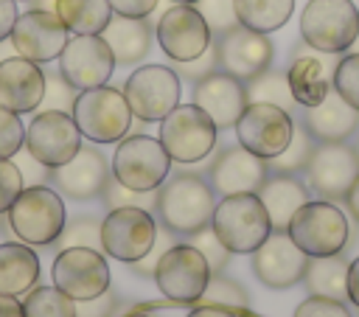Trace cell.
I'll return each instance as SVG.
<instances>
[{"label": "cell", "mask_w": 359, "mask_h": 317, "mask_svg": "<svg viewBox=\"0 0 359 317\" xmlns=\"http://www.w3.org/2000/svg\"><path fill=\"white\" fill-rule=\"evenodd\" d=\"M348 255L345 250L337 255H317L309 258V267L303 272V286L309 289V295H323V297H334V300H345L348 303Z\"/></svg>", "instance_id": "f546056e"}, {"label": "cell", "mask_w": 359, "mask_h": 317, "mask_svg": "<svg viewBox=\"0 0 359 317\" xmlns=\"http://www.w3.org/2000/svg\"><path fill=\"white\" fill-rule=\"evenodd\" d=\"M73 121L90 143H115L132 126V109L123 98V90L109 84L81 90L73 104Z\"/></svg>", "instance_id": "5b68a950"}, {"label": "cell", "mask_w": 359, "mask_h": 317, "mask_svg": "<svg viewBox=\"0 0 359 317\" xmlns=\"http://www.w3.org/2000/svg\"><path fill=\"white\" fill-rule=\"evenodd\" d=\"M196 11L205 17L210 34H222L233 25H238L236 17V0H196Z\"/></svg>", "instance_id": "ab89813d"}, {"label": "cell", "mask_w": 359, "mask_h": 317, "mask_svg": "<svg viewBox=\"0 0 359 317\" xmlns=\"http://www.w3.org/2000/svg\"><path fill=\"white\" fill-rule=\"evenodd\" d=\"M115 56L101 34H73L59 53V73L73 90L101 87L112 79Z\"/></svg>", "instance_id": "e0dca14e"}, {"label": "cell", "mask_w": 359, "mask_h": 317, "mask_svg": "<svg viewBox=\"0 0 359 317\" xmlns=\"http://www.w3.org/2000/svg\"><path fill=\"white\" fill-rule=\"evenodd\" d=\"M101 36L109 45V50L115 56V65H123V67L143 62L149 48H151V28H149L146 17L112 14V20L101 31Z\"/></svg>", "instance_id": "83f0119b"}, {"label": "cell", "mask_w": 359, "mask_h": 317, "mask_svg": "<svg viewBox=\"0 0 359 317\" xmlns=\"http://www.w3.org/2000/svg\"><path fill=\"white\" fill-rule=\"evenodd\" d=\"M25 143V126L17 112L0 107V157H14Z\"/></svg>", "instance_id": "b9f144b4"}, {"label": "cell", "mask_w": 359, "mask_h": 317, "mask_svg": "<svg viewBox=\"0 0 359 317\" xmlns=\"http://www.w3.org/2000/svg\"><path fill=\"white\" fill-rule=\"evenodd\" d=\"M213 42V34L205 17L191 3H174L157 22V45L174 62H188L205 53Z\"/></svg>", "instance_id": "d6986e66"}, {"label": "cell", "mask_w": 359, "mask_h": 317, "mask_svg": "<svg viewBox=\"0 0 359 317\" xmlns=\"http://www.w3.org/2000/svg\"><path fill=\"white\" fill-rule=\"evenodd\" d=\"M76 95L79 90H73L67 84V79L56 70H45V95H42V104L45 109H62V112H73V104H76Z\"/></svg>", "instance_id": "f35d334b"}, {"label": "cell", "mask_w": 359, "mask_h": 317, "mask_svg": "<svg viewBox=\"0 0 359 317\" xmlns=\"http://www.w3.org/2000/svg\"><path fill=\"white\" fill-rule=\"evenodd\" d=\"M351 50H356V53H359V31H356V39H353V45H351Z\"/></svg>", "instance_id": "9f6ffc18"}, {"label": "cell", "mask_w": 359, "mask_h": 317, "mask_svg": "<svg viewBox=\"0 0 359 317\" xmlns=\"http://www.w3.org/2000/svg\"><path fill=\"white\" fill-rule=\"evenodd\" d=\"M101 199L109 208H123V205H135V208H154L157 205V194L154 191H132L126 185H121L118 180H109L101 191Z\"/></svg>", "instance_id": "60d3db41"}, {"label": "cell", "mask_w": 359, "mask_h": 317, "mask_svg": "<svg viewBox=\"0 0 359 317\" xmlns=\"http://www.w3.org/2000/svg\"><path fill=\"white\" fill-rule=\"evenodd\" d=\"M286 233L309 258L337 255L353 244L351 241L353 230H351L348 216L328 199H317V202L309 199L303 208H297Z\"/></svg>", "instance_id": "7a4b0ae2"}, {"label": "cell", "mask_w": 359, "mask_h": 317, "mask_svg": "<svg viewBox=\"0 0 359 317\" xmlns=\"http://www.w3.org/2000/svg\"><path fill=\"white\" fill-rule=\"evenodd\" d=\"M87 309H90V311H87L84 317H112V311H115V297H112L109 289H107L104 295L87 300Z\"/></svg>", "instance_id": "681fc988"}, {"label": "cell", "mask_w": 359, "mask_h": 317, "mask_svg": "<svg viewBox=\"0 0 359 317\" xmlns=\"http://www.w3.org/2000/svg\"><path fill=\"white\" fill-rule=\"evenodd\" d=\"M213 70H219V67H216V50H213V45H210L205 53H199L196 59L177 62V67H174V73H177L182 81H191V84H196L199 79H205V76L213 73Z\"/></svg>", "instance_id": "bcb514c9"}, {"label": "cell", "mask_w": 359, "mask_h": 317, "mask_svg": "<svg viewBox=\"0 0 359 317\" xmlns=\"http://www.w3.org/2000/svg\"><path fill=\"white\" fill-rule=\"evenodd\" d=\"M112 14L121 17H149L157 8V0H109Z\"/></svg>", "instance_id": "7dc6e473"}, {"label": "cell", "mask_w": 359, "mask_h": 317, "mask_svg": "<svg viewBox=\"0 0 359 317\" xmlns=\"http://www.w3.org/2000/svg\"><path fill=\"white\" fill-rule=\"evenodd\" d=\"M188 317H236V314L227 311V309H219V306H199V309H194Z\"/></svg>", "instance_id": "db71d44e"}, {"label": "cell", "mask_w": 359, "mask_h": 317, "mask_svg": "<svg viewBox=\"0 0 359 317\" xmlns=\"http://www.w3.org/2000/svg\"><path fill=\"white\" fill-rule=\"evenodd\" d=\"M309 185L294 174H269L258 188V199L272 222V230H286L297 208L309 202Z\"/></svg>", "instance_id": "4316f807"}, {"label": "cell", "mask_w": 359, "mask_h": 317, "mask_svg": "<svg viewBox=\"0 0 359 317\" xmlns=\"http://www.w3.org/2000/svg\"><path fill=\"white\" fill-rule=\"evenodd\" d=\"M171 3H191V6H194L196 0H171Z\"/></svg>", "instance_id": "680465c9"}, {"label": "cell", "mask_w": 359, "mask_h": 317, "mask_svg": "<svg viewBox=\"0 0 359 317\" xmlns=\"http://www.w3.org/2000/svg\"><path fill=\"white\" fill-rule=\"evenodd\" d=\"M22 311H25V317H76L79 314L76 300L67 297L56 286L31 289L25 303H22Z\"/></svg>", "instance_id": "e575fe53"}, {"label": "cell", "mask_w": 359, "mask_h": 317, "mask_svg": "<svg viewBox=\"0 0 359 317\" xmlns=\"http://www.w3.org/2000/svg\"><path fill=\"white\" fill-rule=\"evenodd\" d=\"M199 303L202 306H219V309H227V311H236V309L241 311V309L250 306V297H247L244 286L236 278H227L222 272H210Z\"/></svg>", "instance_id": "d590c367"}, {"label": "cell", "mask_w": 359, "mask_h": 317, "mask_svg": "<svg viewBox=\"0 0 359 317\" xmlns=\"http://www.w3.org/2000/svg\"><path fill=\"white\" fill-rule=\"evenodd\" d=\"M294 132V121L283 107L275 104H261L252 101L244 107V112L236 121V137L238 143L258 154L261 160H269L275 154H280L286 149V143L292 140Z\"/></svg>", "instance_id": "9a60e30c"}, {"label": "cell", "mask_w": 359, "mask_h": 317, "mask_svg": "<svg viewBox=\"0 0 359 317\" xmlns=\"http://www.w3.org/2000/svg\"><path fill=\"white\" fill-rule=\"evenodd\" d=\"M50 275L53 286L76 303H87L109 289V264L93 247H62Z\"/></svg>", "instance_id": "4fadbf2b"}, {"label": "cell", "mask_w": 359, "mask_h": 317, "mask_svg": "<svg viewBox=\"0 0 359 317\" xmlns=\"http://www.w3.org/2000/svg\"><path fill=\"white\" fill-rule=\"evenodd\" d=\"M56 14L70 34H101L112 20L109 0H56Z\"/></svg>", "instance_id": "4dcf8cb0"}, {"label": "cell", "mask_w": 359, "mask_h": 317, "mask_svg": "<svg viewBox=\"0 0 359 317\" xmlns=\"http://www.w3.org/2000/svg\"><path fill=\"white\" fill-rule=\"evenodd\" d=\"M67 222L62 194L48 185L22 188L8 208V227L25 244H53Z\"/></svg>", "instance_id": "277c9868"}, {"label": "cell", "mask_w": 359, "mask_h": 317, "mask_svg": "<svg viewBox=\"0 0 359 317\" xmlns=\"http://www.w3.org/2000/svg\"><path fill=\"white\" fill-rule=\"evenodd\" d=\"M244 87H247V104H252V101L275 104V107H283L286 112H292V107H294V95H292V90H289L286 70L266 67V70L258 73L255 79L244 81Z\"/></svg>", "instance_id": "d6a6232c"}, {"label": "cell", "mask_w": 359, "mask_h": 317, "mask_svg": "<svg viewBox=\"0 0 359 317\" xmlns=\"http://www.w3.org/2000/svg\"><path fill=\"white\" fill-rule=\"evenodd\" d=\"M216 123L196 104H177L160 121V143L171 163H199L216 146Z\"/></svg>", "instance_id": "ba28073f"}, {"label": "cell", "mask_w": 359, "mask_h": 317, "mask_svg": "<svg viewBox=\"0 0 359 317\" xmlns=\"http://www.w3.org/2000/svg\"><path fill=\"white\" fill-rule=\"evenodd\" d=\"M17 17H20L17 0H0V42L11 36V28H14Z\"/></svg>", "instance_id": "c3c4849f"}, {"label": "cell", "mask_w": 359, "mask_h": 317, "mask_svg": "<svg viewBox=\"0 0 359 317\" xmlns=\"http://www.w3.org/2000/svg\"><path fill=\"white\" fill-rule=\"evenodd\" d=\"M8 39H11V48L17 56L31 59L36 65H48V62L59 59V53L70 36H67V25L59 20L56 11L31 8L17 17Z\"/></svg>", "instance_id": "ac0fdd59"}, {"label": "cell", "mask_w": 359, "mask_h": 317, "mask_svg": "<svg viewBox=\"0 0 359 317\" xmlns=\"http://www.w3.org/2000/svg\"><path fill=\"white\" fill-rule=\"evenodd\" d=\"M314 146H317V140L306 132V126L294 123V132H292V140L286 143V149L266 160L269 174H300L306 168Z\"/></svg>", "instance_id": "836d02e7"}, {"label": "cell", "mask_w": 359, "mask_h": 317, "mask_svg": "<svg viewBox=\"0 0 359 317\" xmlns=\"http://www.w3.org/2000/svg\"><path fill=\"white\" fill-rule=\"evenodd\" d=\"M48 174H50L53 188L62 196L84 202V199L101 196L104 185L109 182V163L95 146L81 143L79 151L67 163H62L56 168H48Z\"/></svg>", "instance_id": "44dd1931"}, {"label": "cell", "mask_w": 359, "mask_h": 317, "mask_svg": "<svg viewBox=\"0 0 359 317\" xmlns=\"http://www.w3.org/2000/svg\"><path fill=\"white\" fill-rule=\"evenodd\" d=\"M123 317H149V314H143V311H129V314H123Z\"/></svg>", "instance_id": "6f0895ef"}, {"label": "cell", "mask_w": 359, "mask_h": 317, "mask_svg": "<svg viewBox=\"0 0 359 317\" xmlns=\"http://www.w3.org/2000/svg\"><path fill=\"white\" fill-rule=\"evenodd\" d=\"M151 278L165 297L177 303H194L202 297L208 286L210 267H208V258L194 244H171L157 258Z\"/></svg>", "instance_id": "8fae6325"}, {"label": "cell", "mask_w": 359, "mask_h": 317, "mask_svg": "<svg viewBox=\"0 0 359 317\" xmlns=\"http://www.w3.org/2000/svg\"><path fill=\"white\" fill-rule=\"evenodd\" d=\"M154 241L157 224L146 208H109V213L101 219V250L115 261L135 264L151 252Z\"/></svg>", "instance_id": "30bf717a"}, {"label": "cell", "mask_w": 359, "mask_h": 317, "mask_svg": "<svg viewBox=\"0 0 359 317\" xmlns=\"http://www.w3.org/2000/svg\"><path fill=\"white\" fill-rule=\"evenodd\" d=\"M208 174H210V188L216 194L233 196V194H258V188L269 177V168L266 160H261L258 154L247 151L238 143L222 149L219 157L210 163Z\"/></svg>", "instance_id": "7402d4cb"}, {"label": "cell", "mask_w": 359, "mask_h": 317, "mask_svg": "<svg viewBox=\"0 0 359 317\" xmlns=\"http://www.w3.org/2000/svg\"><path fill=\"white\" fill-rule=\"evenodd\" d=\"M345 286H348V300L359 309V258H353L348 264V281H345Z\"/></svg>", "instance_id": "f907efd6"}, {"label": "cell", "mask_w": 359, "mask_h": 317, "mask_svg": "<svg viewBox=\"0 0 359 317\" xmlns=\"http://www.w3.org/2000/svg\"><path fill=\"white\" fill-rule=\"evenodd\" d=\"M353 149H356V157H359V137H356V146Z\"/></svg>", "instance_id": "91938a15"}, {"label": "cell", "mask_w": 359, "mask_h": 317, "mask_svg": "<svg viewBox=\"0 0 359 317\" xmlns=\"http://www.w3.org/2000/svg\"><path fill=\"white\" fill-rule=\"evenodd\" d=\"M342 202L348 205L351 219H356V222H359V177L351 182V188H348V194H345V199H342Z\"/></svg>", "instance_id": "f5cc1de1"}, {"label": "cell", "mask_w": 359, "mask_h": 317, "mask_svg": "<svg viewBox=\"0 0 359 317\" xmlns=\"http://www.w3.org/2000/svg\"><path fill=\"white\" fill-rule=\"evenodd\" d=\"M39 258L25 241H3L0 244V295H22L36 286Z\"/></svg>", "instance_id": "f1b7e54d"}, {"label": "cell", "mask_w": 359, "mask_h": 317, "mask_svg": "<svg viewBox=\"0 0 359 317\" xmlns=\"http://www.w3.org/2000/svg\"><path fill=\"white\" fill-rule=\"evenodd\" d=\"M210 45L216 50V67L241 81H250L266 67H272V56H275L272 39L241 22L222 34H213Z\"/></svg>", "instance_id": "7c38bea8"}, {"label": "cell", "mask_w": 359, "mask_h": 317, "mask_svg": "<svg viewBox=\"0 0 359 317\" xmlns=\"http://www.w3.org/2000/svg\"><path fill=\"white\" fill-rule=\"evenodd\" d=\"M210 227L219 236V241L236 255L258 250L264 244V238L272 233V222H269L258 194L222 196V202H216V208H213Z\"/></svg>", "instance_id": "3957f363"}, {"label": "cell", "mask_w": 359, "mask_h": 317, "mask_svg": "<svg viewBox=\"0 0 359 317\" xmlns=\"http://www.w3.org/2000/svg\"><path fill=\"white\" fill-rule=\"evenodd\" d=\"M194 247L208 258V267H210V272H222V267L230 261V250L219 241V236L213 233V227L208 224V227H202L199 233H194Z\"/></svg>", "instance_id": "7bdbcfd3"}, {"label": "cell", "mask_w": 359, "mask_h": 317, "mask_svg": "<svg viewBox=\"0 0 359 317\" xmlns=\"http://www.w3.org/2000/svg\"><path fill=\"white\" fill-rule=\"evenodd\" d=\"M194 104L208 112L216 129H230L247 107V87L241 79L224 70H213L194 84Z\"/></svg>", "instance_id": "cb8c5ba5"}, {"label": "cell", "mask_w": 359, "mask_h": 317, "mask_svg": "<svg viewBox=\"0 0 359 317\" xmlns=\"http://www.w3.org/2000/svg\"><path fill=\"white\" fill-rule=\"evenodd\" d=\"M337 53H323L314 50L311 45H300L292 56V65L286 70L289 79V90L294 95V104L300 107H314L325 98V93L334 87V67L339 59H334Z\"/></svg>", "instance_id": "603a6c76"}, {"label": "cell", "mask_w": 359, "mask_h": 317, "mask_svg": "<svg viewBox=\"0 0 359 317\" xmlns=\"http://www.w3.org/2000/svg\"><path fill=\"white\" fill-rule=\"evenodd\" d=\"M0 317H25L22 303L14 295H0Z\"/></svg>", "instance_id": "816d5d0a"}, {"label": "cell", "mask_w": 359, "mask_h": 317, "mask_svg": "<svg viewBox=\"0 0 359 317\" xmlns=\"http://www.w3.org/2000/svg\"><path fill=\"white\" fill-rule=\"evenodd\" d=\"M42 95H45V70L36 62L22 59L17 53L0 62V107L25 115L42 104Z\"/></svg>", "instance_id": "d4e9b609"}, {"label": "cell", "mask_w": 359, "mask_h": 317, "mask_svg": "<svg viewBox=\"0 0 359 317\" xmlns=\"http://www.w3.org/2000/svg\"><path fill=\"white\" fill-rule=\"evenodd\" d=\"M81 146V132L70 112L42 109L25 126V151L42 163L45 168H56L67 163Z\"/></svg>", "instance_id": "2e32d148"}, {"label": "cell", "mask_w": 359, "mask_h": 317, "mask_svg": "<svg viewBox=\"0 0 359 317\" xmlns=\"http://www.w3.org/2000/svg\"><path fill=\"white\" fill-rule=\"evenodd\" d=\"M359 31V8L351 0H309L300 14V36L323 53L351 50Z\"/></svg>", "instance_id": "8992f818"}, {"label": "cell", "mask_w": 359, "mask_h": 317, "mask_svg": "<svg viewBox=\"0 0 359 317\" xmlns=\"http://www.w3.org/2000/svg\"><path fill=\"white\" fill-rule=\"evenodd\" d=\"M22 188H25V177L20 166L11 157H0V213L11 208V202L20 196Z\"/></svg>", "instance_id": "ee69618b"}, {"label": "cell", "mask_w": 359, "mask_h": 317, "mask_svg": "<svg viewBox=\"0 0 359 317\" xmlns=\"http://www.w3.org/2000/svg\"><path fill=\"white\" fill-rule=\"evenodd\" d=\"M334 90L351 104L359 109V53L356 50H348L337 67H334Z\"/></svg>", "instance_id": "74e56055"}, {"label": "cell", "mask_w": 359, "mask_h": 317, "mask_svg": "<svg viewBox=\"0 0 359 317\" xmlns=\"http://www.w3.org/2000/svg\"><path fill=\"white\" fill-rule=\"evenodd\" d=\"M306 185L311 194L328 202L345 199L351 182L359 177V157L356 149L345 143H317L306 168Z\"/></svg>", "instance_id": "5bb4252c"}, {"label": "cell", "mask_w": 359, "mask_h": 317, "mask_svg": "<svg viewBox=\"0 0 359 317\" xmlns=\"http://www.w3.org/2000/svg\"><path fill=\"white\" fill-rule=\"evenodd\" d=\"M300 123L317 143H345L359 132V109L331 87L320 104L303 107Z\"/></svg>", "instance_id": "484cf974"}, {"label": "cell", "mask_w": 359, "mask_h": 317, "mask_svg": "<svg viewBox=\"0 0 359 317\" xmlns=\"http://www.w3.org/2000/svg\"><path fill=\"white\" fill-rule=\"evenodd\" d=\"M216 191L196 171H180L157 191V216L174 236H194L210 224L216 208Z\"/></svg>", "instance_id": "6da1fadb"}, {"label": "cell", "mask_w": 359, "mask_h": 317, "mask_svg": "<svg viewBox=\"0 0 359 317\" xmlns=\"http://www.w3.org/2000/svg\"><path fill=\"white\" fill-rule=\"evenodd\" d=\"M294 11V0H236V17L241 25L272 34L289 22Z\"/></svg>", "instance_id": "1f68e13d"}, {"label": "cell", "mask_w": 359, "mask_h": 317, "mask_svg": "<svg viewBox=\"0 0 359 317\" xmlns=\"http://www.w3.org/2000/svg\"><path fill=\"white\" fill-rule=\"evenodd\" d=\"M123 98L137 121H163L182 98V79L165 65L135 67L123 84Z\"/></svg>", "instance_id": "9c48e42d"}, {"label": "cell", "mask_w": 359, "mask_h": 317, "mask_svg": "<svg viewBox=\"0 0 359 317\" xmlns=\"http://www.w3.org/2000/svg\"><path fill=\"white\" fill-rule=\"evenodd\" d=\"M171 171V157L160 137L129 135L121 137L112 154V177L132 191H157Z\"/></svg>", "instance_id": "52a82bcc"}, {"label": "cell", "mask_w": 359, "mask_h": 317, "mask_svg": "<svg viewBox=\"0 0 359 317\" xmlns=\"http://www.w3.org/2000/svg\"><path fill=\"white\" fill-rule=\"evenodd\" d=\"M309 255L289 238L286 230H272L258 250H252V272L269 289H292L303 281Z\"/></svg>", "instance_id": "ffe728a7"}, {"label": "cell", "mask_w": 359, "mask_h": 317, "mask_svg": "<svg viewBox=\"0 0 359 317\" xmlns=\"http://www.w3.org/2000/svg\"><path fill=\"white\" fill-rule=\"evenodd\" d=\"M294 317H353L345 300L323 297V295H309L297 309Z\"/></svg>", "instance_id": "f6af8a7d"}, {"label": "cell", "mask_w": 359, "mask_h": 317, "mask_svg": "<svg viewBox=\"0 0 359 317\" xmlns=\"http://www.w3.org/2000/svg\"><path fill=\"white\" fill-rule=\"evenodd\" d=\"M34 8H45V11H56V0H34Z\"/></svg>", "instance_id": "11a10c76"}, {"label": "cell", "mask_w": 359, "mask_h": 317, "mask_svg": "<svg viewBox=\"0 0 359 317\" xmlns=\"http://www.w3.org/2000/svg\"><path fill=\"white\" fill-rule=\"evenodd\" d=\"M62 247H101V222L95 216H79L73 222H65L59 238Z\"/></svg>", "instance_id": "8d00e7d4"}]
</instances>
